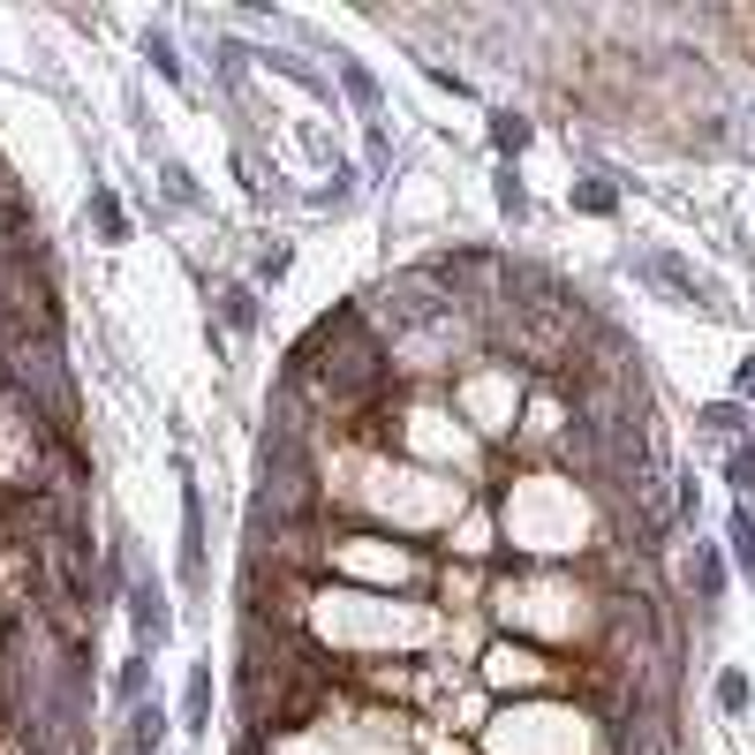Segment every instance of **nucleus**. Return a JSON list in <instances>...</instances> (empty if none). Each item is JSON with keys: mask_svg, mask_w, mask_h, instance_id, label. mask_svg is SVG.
Listing matches in <instances>:
<instances>
[{"mask_svg": "<svg viewBox=\"0 0 755 755\" xmlns=\"http://www.w3.org/2000/svg\"><path fill=\"white\" fill-rule=\"evenodd\" d=\"M182 582L205 589V506H197V492H182Z\"/></svg>", "mask_w": 755, "mask_h": 755, "instance_id": "obj_1", "label": "nucleus"}, {"mask_svg": "<svg viewBox=\"0 0 755 755\" xmlns=\"http://www.w3.org/2000/svg\"><path fill=\"white\" fill-rule=\"evenodd\" d=\"M642 280H658V288H672V294H687V302H711V288L680 265V257H642Z\"/></svg>", "mask_w": 755, "mask_h": 755, "instance_id": "obj_2", "label": "nucleus"}, {"mask_svg": "<svg viewBox=\"0 0 755 755\" xmlns=\"http://www.w3.org/2000/svg\"><path fill=\"white\" fill-rule=\"evenodd\" d=\"M136 733H128V755H152L159 748V733H167V717H159V703H136V717H128Z\"/></svg>", "mask_w": 755, "mask_h": 755, "instance_id": "obj_3", "label": "nucleus"}, {"mask_svg": "<svg viewBox=\"0 0 755 755\" xmlns=\"http://www.w3.org/2000/svg\"><path fill=\"white\" fill-rule=\"evenodd\" d=\"M182 717H189V733L211 717V665H189V695H182Z\"/></svg>", "mask_w": 755, "mask_h": 755, "instance_id": "obj_4", "label": "nucleus"}, {"mask_svg": "<svg viewBox=\"0 0 755 755\" xmlns=\"http://www.w3.org/2000/svg\"><path fill=\"white\" fill-rule=\"evenodd\" d=\"M492 144H499V152H521V144H529V122H521V114H492Z\"/></svg>", "mask_w": 755, "mask_h": 755, "instance_id": "obj_5", "label": "nucleus"}, {"mask_svg": "<svg viewBox=\"0 0 755 755\" xmlns=\"http://www.w3.org/2000/svg\"><path fill=\"white\" fill-rule=\"evenodd\" d=\"M717 711H748V672H725L717 680Z\"/></svg>", "mask_w": 755, "mask_h": 755, "instance_id": "obj_6", "label": "nucleus"}, {"mask_svg": "<svg viewBox=\"0 0 755 755\" xmlns=\"http://www.w3.org/2000/svg\"><path fill=\"white\" fill-rule=\"evenodd\" d=\"M144 53H152V69H159V76H167V84H182V61H174V45L159 39V31H152V39H144Z\"/></svg>", "mask_w": 755, "mask_h": 755, "instance_id": "obj_7", "label": "nucleus"}, {"mask_svg": "<svg viewBox=\"0 0 755 755\" xmlns=\"http://www.w3.org/2000/svg\"><path fill=\"white\" fill-rule=\"evenodd\" d=\"M733 559L755 575V521H748V514H733Z\"/></svg>", "mask_w": 755, "mask_h": 755, "instance_id": "obj_8", "label": "nucleus"}, {"mask_svg": "<svg viewBox=\"0 0 755 755\" xmlns=\"http://www.w3.org/2000/svg\"><path fill=\"white\" fill-rule=\"evenodd\" d=\"M703 431H717V438H733V431H741V408H733V401H717V408H703Z\"/></svg>", "mask_w": 755, "mask_h": 755, "instance_id": "obj_9", "label": "nucleus"}, {"mask_svg": "<svg viewBox=\"0 0 755 755\" xmlns=\"http://www.w3.org/2000/svg\"><path fill=\"white\" fill-rule=\"evenodd\" d=\"M122 703H128V711L144 703V658H128V665H122Z\"/></svg>", "mask_w": 755, "mask_h": 755, "instance_id": "obj_10", "label": "nucleus"}, {"mask_svg": "<svg viewBox=\"0 0 755 755\" xmlns=\"http://www.w3.org/2000/svg\"><path fill=\"white\" fill-rule=\"evenodd\" d=\"M91 211H99V227H106V235L122 242V205H114V197H91Z\"/></svg>", "mask_w": 755, "mask_h": 755, "instance_id": "obj_11", "label": "nucleus"}, {"mask_svg": "<svg viewBox=\"0 0 755 755\" xmlns=\"http://www.w3.org/2000/svg\"><path fill=\"white\" fill-rule=\"evenodd\" d=\"M227 318H235V325H257V302H250V288H235V294H227Z\"/></svg>", "mask_w": 755, "mask_h": 755, "instance_id": "obj_12", "label": "nucleus"}, {"mask_svg": "<svg viewBox=\"0 0 755 755\" xmlns=\"http://www.w3.org/2000/svg\"><path fill=\"white\" fill-rule=\"evenodd\" d=\"M733 484H741V492H755V446H741V454H733Z\"/></svg>", "mask_w": 755, "mask_h": 755, "instance_id": "obj_13", "label": "nucleus"}, {"mask_svg": "<svg viewBox=\"0 0 755 755\" xmlns=\"http://www.w3.org/2000/svg\"><path fill=\"white\" fill-rule=\"evenodd\" d=\"M695 582H703V597H717V582H725V575H717V559H711V551L695 559Z\"/></svg>", "mask_w": 755, "mask_h": 755, "instance_id": "obj_14", "label": "nucleus"}]
</instances>
